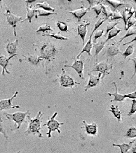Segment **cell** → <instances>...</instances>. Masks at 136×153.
<instances>
[{"mask_svg":"<svg viewBox=\"0 0 136 153\" xmlns=\"http://www.w3.org/2000/svg\"><path fill=\"white\" fill-rule=\"evenodd\" d=\"M134 50H135V48H134V45L132 44V45H130L129 47L127 48L126 50L124 51V53H123V56L124 57V59L125 58H127V57L130 56V55H133V53H134Z\"/></svg>","mask_w":136,"mask_h":153,"instance_id":"obj_37","label":"cell"},{"mask_svg":"<svg viewBox=\"0 0 136 153\" xmlns=\"http://www.w3.org/2000/svg\"><path fill=\"white\" fill-rule=\"evenodd\" d=\"M124 97H125V98L131 99L132 100H133V99H136V91L135 92L129 93V94H124Z\"/></svg>","mask_w":136,"mask_h":153,"instance_id":"obj_44","label":"cell"},{"mask_svg":"<svg viewBox=\"0 0 136 153\" xmlns=\"http://www.w3.org/2000/svg\"><path fill=\"white\" fill-rule=\"evenodd\" d=\"M90 9V7H89L88 8H85L82 7L79 9L74 10L72 11H69V13H72V15L75 16V17L77 18V19L79 20V21H81V18L84 17V16L87 13V12Z\"/></svg>","mask_w":136,"mask_h":153,"instance_id":"obj_16","label":"cell"},{"mask_svg":"<svg viewBox=\"0 0 136 153\" xmlns=\"http://www.w3.org/2000/svg\"><path fill=\"white\" fill-rule=\"evenodd\" d=\"M134 142H135V140H133V141L129 143L113 144L112 146L118 147V148H120L121 153H128V152H129V151L132 148V147H133V145L134 144Z\"/></svg>","mask_w":136,"mask_h":153,"instance_id":"obj_23","label":"cell"},{"mask_svg":"<svg viewBox=\"0 0 136 153\" xmlns=\"http://www.w3.org/2000/svg\"><path fill=\"white\" fill-rule=\"evenodd\" d=\"M18 94V91H16L12 97L7 99H2L0 100V111L4 110H8L11 108H20V106H14L13 105V101Z\"/></svg>","mask_w":136,"mask_h":153,"instance_id":"obj_8","label":"cell"},{"mask_svg":"<svg viewBox=\"0 0 136 153\" xmlns=\"http://www.w3.org/2000/svg\"><path fill=\"white\" fill-rule=\"evenodd\" d=\"M58 115V113L55 112L53 115L51 117H49L48 122L45 124L44 126H46L49 129V131L46 133V135L48 136V138H50L51 137V132L57 131L58 134H61V129H60V127L61 125H63V123H59L58 121L55 120V117Z\"/></svg>","mask_w":136,"mask_h":153,"instance_id":"obj_4","label":"cell"},{"mask_svg":"<svg viewBox=\"0 0 136 153\" xmlns=\"http://www.w3.org/2000/svg\"><path fill=\"white\" fill-rule=\"evenodd\" d=\"M74 59V63L72 65H65V67H70L72 68L76 71V72L79 74V78L81 79H84V62L83 60H80V59H77L76 58Z\"/></svg>","mask_w":136,"mask_h":153,"instance_id":"obj_10","label":"cell"},{"mask_svg":"<svg viewBox=\"0 0 136 153\" xmlns=\"http://www.w3.org/2000/svg\"><path fill=\"white\" fill-rule=\"evenodd\" d=\"M132 35H136V25H133L132 27H130L129 30H127L126 34L125 36L121 37V39L119 40L118 43H120L121 41L123 40V39H126V38H128V37L131 36H132Z\"/></svg>","mask_w":136,"mask_h":153,"instance_id":"obj_28","label":"cell"},{"mask_svg":"<svg viewBox=\"0 0 136 153\" xmlns=\"http://www.w3.org/2000/svg\"><path fill=\"white\" fill-rule=\"evenodd\" d=\"M0 2H1V1H0Z\"/></svg>","mask_w":136,"mask_h":153,"instance_id":"obj_52","label":"cell"},{"mask_svg":"<svg viewBox=\"0 0 136 153\" xmlns=\"http://www.w3.org/2000/svg\"><path fill=\"white\" fill-rule=\"evenodd\" d=\"M113 68V65L112 64H109L108 61L106 62H100L97 63L95 65L91 71H90V73H93V72H97L98 71L99 73H101L102 74V77L101 78L102 80L104 79L105 76L106 75H109L110 74V71Z\"/></svg>","mask_w":136,"mask_h":153,"instance_id":"obj_7","label":"cell"},{"mask_svg":"<svg viewBox=\"0 0 136 153\" xmlns=\"http://www.w3.org/2000/svg\"><path fill=\"white\" fill-rule=\"evenodd\" d=\"M82 123L84 124L86 134L93 136H96L98 135V125H97V123H93L92 124H88L85 120H83Z\"/></svg>","mask_w":136,"mask_h":153,"instance_id":"obj_13","label":"cell"},{"mask_svg":"<svg viewBox=\"0 0 136 153\" xmlns=\"http://www.w3.org/2000/svg\"><path fill=\"white\" fill-rule=\"evenodd\" d=\"M101 76H102V74L101 73H99L98 74V76L93 75V74L90 73V72L88 73L89 79H88L87 85L85 87V92H87V91L90 88L96 87L99 83H100L101 80Z\"/></svg>","mask_w":136,"mask_h":153,"instance_id":"obj_11","label":"cell"},{"mask_svg":"<svg viewBox=\"0 0 136 153\" xmlns=\"http://www.w3.org/2000/svg\"><path fill=\"white\" fill-rule=\"evenodd\" d=\"M126 137L129 138H136V128L131 127H130L126 134Z\"/></svg>","mask_w":136,"mask_h":153,"instance_id":"obj_36","label":"cell"},{"mask_svg":"<svg viewBox=\"0 0 136 153\" xmlns=\"http://www.w3.org/2000/svg\"><path fill=\"white\" fill-rule=\"evenodd\" d=\"M17 55H18V54H16V55H12V56L7 57H5L4 55H0V66L2 67V72H1V75L4 76L5 72H7L8 74H10V72L7 69V66L11 65V64H9L10 59L13 58L14 57L17 56Z\"/></svg>","mask_w":136,"mask_h":153,"instance_id":"obj_12","label":"cell"},{"mask_svg":"<svg viewBox=\"0 0 136 153\" xmlns=\"http://www.w3.org/2000/svg\"><path fill=\"white\" fill-rule=\"evenodd\" d=\"M35 1H26V4H31L32 2H34Z\"/></svg>","mask_w":136,"mask_h":153,"instance_id":"obj_48","label":"cell"},{"mask_svg":"<svg viewBox=\"0 0 136 153\" xmlns=\"http://www.w3.org/2000/svg\"><path fill=\"white\" fill-rule=\"evenodd\" d=\"M105 20H105V17L104 18H100V19H98V21H97L96 25H95V27H94L93 30V31H92L91 34L93 35L95 32H96V30H98V29L102 25V24H103V22L105 21Z\"/></svg>","mask_w":136,"mask_h":153,"instance_id":"obj_38","label":"cell"},{"mask_svg":"<svg viewBox=\"0 0 136 153\" xmlns=\"http://www.w3.org/2000/svg\"><path fill=\"white\" fill-rule=\"evenodd\" d=\"M102 13L105 16V20H109L112 16L113 11L109 7H107L106 5L102 4Z\"/></svg>","mask_w":136,"mask_h":153,"instance_id":"obj_29","label":"cell"},{"mask_svg":"<svg viewBox=\"0 0 136 153\" xmlns=\"http://www.w3.org/2000/svg\"><path fill=\"white\" fill-rule=\"evenodd\" d=\"M90 23L88 22L86 23L80 24L77 26V32L79 36L81 37L82 40V43H83L84 46L85 45V39L87 34V27Z\"/></svg>","mask_w":136,"mask_h":153,"instance_id":"obj_15","label":"cell"},{"mask_svg":"<svg viewBox=\"0 0 136 153\" xmlns=\"http://www.w3.org/2000/svg\"><path fill=\"white\" fill-rule=\"evenodd\" d=\"M36 10H37V14H36L35 18H37V19L38 17H40V16H49L51 15H53V14H55V13L46 11H45V10L38 9V8H36Z\"/></svg>","mask_w":136,"mask_h":153,"instance_id":"obj_32","label":"cell"},{"mask_svg":"<svg viewBox=\"0 0 136 153\" xmlns=\"http://www.w3.org/2000/svg\"><path fill=\"white\" fill-rule=\"evenodd\" d=\"M6 20H7V23L10 25L13 28V34L14 36H17V34H16V25H17V22H22V18L20 16H18L14 14L13 12L11 11V10L9 9V7L6 6L5 7V13H4Z\"/></svg>","mask_w":136,"mask_h":153,"instance_id":"obj_5","label":"cell"},{"mask_svg":"<svg viewBox=\"0 0 136 153\" xmlns=\"http://www.w3.org/2000/svg\"><path fill=\"white\" fill-rule=\"evenodd\" d=\"M105 41H100L98 42L94 43V47L95 50H96V64L98 62V55L100 53V51L103 49L105 45L106 44Z\"/></svg>","mask_w":136,"mask_h":153,"instance_id":"obj_25","label":"cell"},{"mask_svg":"<svg viewBox=\"0 0 136 153\" xmlns=\"http://www.w3.org/2000/svg\"><path fill=\"white\" fill-rule=\"evenodd\" d=\"M56 26L59 29L61 32H69V29H68L67 25L65 22H62V21H57L56 22Z\"/></svg>","mask_w":136,"mask_h":153,"instance_id":"obj_35","label":"cell"},{"mask_svg":"<svg viewBox=\"0 0 136 153\" xmlns=\"http://www.w3.org/2000/svg\"><path fill=\"white\" fill-rule=\"evenodd\" d=\"M135 124H136V123H135Z\"/></svg>","mask_w":136,"mask_h":153,"instance_id":"obj_53","label":"cell"},{"mask_svg":"<svg viewBox=\"0 0 136 153\" xmlns=\"http://www.w3.org/2000/svg\"><path fill=\"white\" fill-rule=\"evenodd\" d=\"M0 133L2 134L4 136L7 138V140H8V136L7 134V132H6L4 129V127L3 120H2V117H1V116H0Z\"/></svg>","mask_w":136,"mask_h":153,"instance_id":"obj_41","label":"cell"},{"mask_svg":"<svg viewBox=\"0 0 136 153\" xmlns=\"http://www.w3.org/2000/svg\"><path fill=\"white\" fill-rule=\"evenodd\" d=\"M135 10L133 7L131 8H126L124 9V11H123L122 14V17H123V20L124 21V30L126 28L127 26V23L128 21H129L130 18H131L132 16H133V14L135 13Z\"/></svg>","mask_w":136,"mask_h":153,"instance_id":"obj_20","label":"cell"},{"mask_svg":"<svg viewBox=\"0 0 136 153\" xmlns=\"http://www.w3.org/2000/svg\"><path fill=\"white\" fill-rule=\"evenodd\" d=\"M26 10H27V15H26V18L25 20H22L21 22H23L26 20H29V22L31 23L32 22V19L33 17L36 16L37 14V10L36 8H32L31 6H28L27 4L26 6Z\"/></svg>","mask_w":136,"mask_h":153,"instance_id":"obj_21","label":"cell"},{"mask_svg":"<svg viewBox=\"0 0 136 153\" xmlns=\"http://www.w3.org/2000/svg\"><path fill=\"white\" fill-rule=\"evenodd\" d=\"M16 153H20V151H18V152H16Z\"/></svg>","mask_w":136,"mask_h":153,"instance_id":"obj_50","label":"cell"},{"mask_svg":"<svg viewBox=\"0 0 136 153\" xmlns=\"http://www.w3.org/2000/svg\"><path fill=\"white\" fill-rule=\"evenodd\" d=\"M112 85H114L115 90H116V92L114 93H110L108 92V94L110 95V96H113L114 97V99L110 101V102H114V101H117V102H123V101L125 100V97L124 95H122L121 94H119L118 92V88H117V85L115 82H112Z\"/></svg>","mask_w":136,"mask_h":153,"instance_id":"obj_19","label":"cell"},{"mask_svg":"<svg viewBox=\"0 0 136 153\" xmlns=\"http://www.w3.org/2000/svg\"><path fill=\"white\" fill-rule=\"evenodd\" d=\"M92 38H93V34H90V36L89 37V39L87 41V43H86V45H84L83 49L81 51V53H79V55H77V57H76V59H79V57H81V55L83 54L84 52L87 53L88 55H90L91 56V49L93 48V41H92Z\"/></svg>","mask_w":136,"mask_h":153,"instance_id":"obj_18","label":"cell"},{"mask_svg":"<svg viewBox=\"0 0 136 153\" xmlns=\"http://www.w3.org/2000/svg\"><path fill=\"white\" fill-rule=\"evenodd\" d=\"M135 1V3H136V1Z\"/></svg>","mask_w":136,"mask_h":153,"instance_id":"obj_51","label":"cell"},{"mask_svg":"<svg viewBox=\"0 0 136 153\" xmlns=\"http://www.w3.org/2000/svg\"><path fill=\"white\" fill-rule=\"evenodd\" d=\"M109 111H110L113 114V115L118 120L119 123H121V121H122V115H121V111L119 109L118 106H111L110 108L109 109Z\"/></svg>","mask_w":136,"mask_h":153,"instance_id":"obj_22","label":"cell"},{"mask_svg":"<svg viewBox=\"0 0 136 153\" xmlns=\"http://www.w3.org/2000/svg\"><path fill=\"white\" fill-rule=\"evenodd\" d=\"M22 57H24V59L28 62L29 63H30L31 65L37 66L40 64L43 59L41 58L40 56H38L37 55H32V54H28L27 56L25 55H22Z\"/></svg>","mask_w":136,"mask_h":153,"instance_id":"obj_17","label":"cell"},{"mask_svg":"<svg viewBox=\"0 0 136 153\" xmlns=\"http://www.w3.org/2000/svg\"><path fill=\"white\" fill-rule=\"evenodd\" d=\"M58 81L60 85L63 88H70L73 90V87L79 85L80 82H78L71 77L69 74L66 73L65 69H62V74L58 78Z\"/></svg>","mask_w":136,"mask_h":153,"instance_id":"obj_6","label":"cell"},{"mask_svg":"<svg viewBox=\"0 0 136 153\" xmlns=\"http://www.w3.org/2000/svg\"><path fill=\"white\" fill-rule=\"evenodd\" d=\"M18 45V39H16L13 41V42H10L9 39H7V44H6L5 48L7 52L8 53L10 56L17 54V47Z\"/></svg>","mask_w":136,"mask_h":153,"instance_id":"obj_14","label":"cell"},{"mask_svg":"<svg viewBox=\"0 0 136 153\" xmlns=\"http://www.w3.org/2000/svg\"><path fill=\"white\" fill-rule=\"evenodd\" d=\"M105 1L112 6L114 8V11H116V10L118 9V8H120L123 6H126V7H129V6L127 4L123 2V1H120V0H107V1Z\"/></svg>","mask_w":136,"mask_h":153,"instance_id":"obj_24","label":"cell"},{"mask_svg":"<svg viewBox=\"0 0 136 153\" xmlns=\"http://www.w3.org/2000/svg\"><path fill=\"white\" fill-rule=\"evenodd\" d=\"M35 7L37 8H38V9L45 10V11H49V12H52V13H54V11H55L54 8L51 7V6L46 2V1H44V2L36 4Z\"/></svg>","mask_w":136,"mask_h":153,"instance_id":"obj_26","label":"cell"},{"mask_svg":"<svg viewBox=\"0 0 136 153\" xmlns=\"http://www.w3.org/2000/svg\"><path fill=\"white\" fill-rule=\"evenodd\" d=\"M37 46L39 51L40 53V57L43 61H46V62H51L55 58L58 53L59 50L51 42H46L40 45H34Z\"/></svg>","mask_w":136,"mask_h":153,"instance_id":"obj_1","label":"cell"},{"mask_svg":"<svg viewBox=\"0 0 136 153\" xmlns=\"http://www.w3.org/2000/svg\"><path fill=\"white\" fill-rule=\"evenodd\" d=\"M136 113V99H133L132 100V104H131V108L130 110L129 113H128V116L131 117L134 113Z\"/></svg>","mask_w":136,"mask_h":153,"instance_id":"obj_40","label":"cell"},{"mask_svg":"<svg viewBox=\"0 0 136 153\" xmlns=\"http://www.w3.org/2000/svg\"><path fill=\"white\" fill-rule=\"evenodd\" d=\"M46 32H53V29L51 27V26L49 24L44 23L42 24V25L39 27L37 30L36 31V33L39 32H44V34Z\"/></svg>","mask_w":136,"mask_h":153,"instance_id":"obj_30","label":"cell"},{"mask_svg":"<svg viewBox=\"0 0 136 153\" xmlns=\"http://www.w3.org/2000/svg\"><path fill=\"white\" fill-rule=\"evenodd\" d=\"M119 54H123L122 51L119 49V43L118 42H114L112 44H109L106 47L104 55H107L108 57H113Z\"/></svg>","mask_w":136,"mask_h":153,"instance_id":"obj_9","label":"cell"},{"mask_svg":"<svg viewBox=\"0 0 136 153\" xmlns=\"http://www.w3.org/2000/svg\"><path fill=\"white\" fill-rule=\"evenodd\" d=\"M135 22H136V19H135V18L133 16L131 18H130L129 21H128L127 26H126V28L125 29V31H127L130 27H131L134 25Z\"/></svg>","mask_w":136,"mask_h":153,"instance_id":"obj_43","label":"cell"},{"mask_svg":"<svg viewBox=\"0 0 136 153\" xmlns=\"http://www.w3.org/2000/svg\"><path fill=\"white\" fill-rule=\"evenodd\" d=\"M132 152L136 153V144L133 147H132Z\"/></svg>","mask_w":136,"mask_h":153,"instance_id":"obj_47","label":"cell"},{"mask_svg":"<svg viewBox=\"0 0 136 153\" xmlns=\"http://www.w3.org/2000/svg\"><path fill=\"white\" fill-rule=\"evenodd\" d=\"M130 60L133 61L134 62V73H133V76H132V78H133L134 76L136 75V57L135 58H129V61H130Z\"/></svg>","mask_w":136,"mask_h":153,"instance_id":"obj_45","label":"cell"},{"mask_svg":"<svg viewBox=\"0 0 136 153\" xmlns=\"http://www.w3.org/2000/svg\"><path fill=\"white\" fill-rule=\"evenodd\" d=\"M134 16H134V17H135V19H136V11H135V13H134Z\"/></svg>","mask_w":136,"mask_h":153,"instance_id":"obj_49","label":"cell"},{"mask_svg":"<svg viewBox=\"0 0 136 153\" xmlns=\"http://www.w3.org/2000/svg\"><path fill=\"white\" fill-rule=\"evenodd\" d=\"M121 32V29H119V28H117V27H114V29H112V30L110 31V32H109V33H108V38H107V39L105 40L106 42H108V41H110L111 39L114 38V37L116 36L117 34H119Z\"/></svg>","mask_w":136,"mask_h":153,"instance_id":"obj_31","label":"cell"},{"mask_svg":"<svg viewBox=\"0 0 136 153\" xmlns=\"http://www.w3.org/2000/svg\"><path fill=\"white\" fill-rule=\"evenodd\" d=\"M4 115L7 117L8 120H11L15 122V126L16 128L15 129H19L20 126H21L22 123H25V118L26 117H28L30 114V111L28 110L26 112H16L14 113H4Z\"/></svg>","mask_w":136,"mask_h":153,"instance_id":"obj_3","label":"cell"},{"mask_svg":"<svg viewBox=\"0 0 136 153\" xmlns=\"http://www.w3.org/2000/svg\"><path fill=\"white\" fill-rule=\"evenodd\" d=\"M135 41H136V35H135V38H134V39H133V40L131 41H129V42H127V43H123V46H124V45H127V44H130V43H133V42H135Z\"/></svg>","mask_w":136,"mask_h":153,"instance_id":"obj_46","label":"cell"},{"mask_svg":"<svg viewBox=\"0 0 136 153\" xmlns=\"http://www.w3.org/2000/svg\"><path fill=\"white\" fill-rule=\"evenodd\" d=\"M42 36H51L52 38L56 39L58 40H61V41H67L69 39L68 37H65L61 35L59 33H48V34H43Z\"/></svg>","mask_w":136,"mask_h":153,"instance_id":"obj_27","label":"cell"},{"mask_svg":"<svg viewBox=\"0 0 136 153\" xmlns=\"http://www.w3.org/2000/svg\"><path fill=\"white\" fill-rule=\"evenodd\" d=\"M119 23V21L117 22H109V23L108 24V26H107V30H106V33L105 34V36H107L108 33H109L110 31H111L112 29H114L115 27H116L117 25H118Z\"/></svg>","mask_w":136,"mask_h":153,"instance_id":"obj_39","label":"cell"},{"mask_svg":"<svg viewBox=\"0 0 136 153\" xmlns=\"http://www.w3.org/2000/svg\"><path fill=\"white\" fill-rule=\"evenodd\" d=\"M42 117L43 113L42 111H39L38 114L37 115V116L34 118H31L30 115H29L28 116V118L29 120L28 127L24 134H26V135H29V134H34V135L37 134L40 138H44L42 134V129H41Z\"/></svg>","mask_w":136,"mask_h":153,"instance_id":"obj_2","label":"cell"},{"mask_svg":"<svg viewBox=\"0 0 136 153\" xmlns=\"http://www.w3.org/2000/svg\"><path fill=\"white\" fill-rule=\"evenodd\" d=\"M101 2H102V1H100V3L97 4H96V5L93 6V7L90 8V9H92L95 12H96V18H98L102 11V4H101Z\"/></svg>","mask_w":136,"mask_h":153,"instance_id":"obj_33","label":"cell"},{"mask_svg":"<svg viewBox=\"0 0 136 153\" xmlns=\"http://www.w3.org/2000/svg\"><path fill=\"white\" fill-rule=\"evenodd\" d=\"M104 34V30L102 29V30H97L96 34H95V36L93 37V43H96V40L99 38H100L102 35Z\"/></svg>","mask_w":136,"mask_h":153,"instance_id":"obj_42","label":"cell"},{"mask_svg":"<svg viewBox=\"0 0 136 153\" xmlns=\"http://www.w3.org/2000/svg\"><path fill=\"white\" fill-rule=\"evenodd\" d=\"M120 19H123L122 14H121L120 13V11H119L118 10H116V11H113L112 16H111V18L109 19V20H110V22H114V20Z\"/></svg>","mask_w":136,"mask_h":153,"instance_id":"obj_34","label":"cell"}]
</instances>
